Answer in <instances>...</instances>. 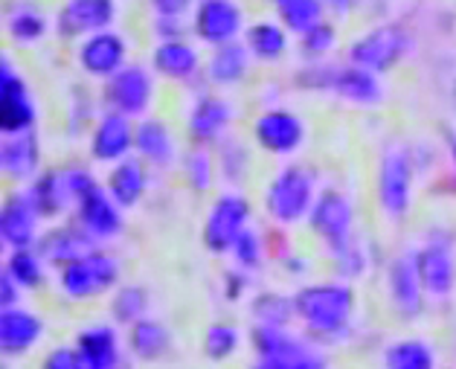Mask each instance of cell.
<instances>
[{
  "instance_id": "6da1fadb",
  "label": "cell",
  "mask_w": 456,
  "mask_h": 369,
  "mask_svg": "<svg viewBox=\"0 0 456 369\" xmlns=\"http://www.w3.org/2000/svg\"><path fill=\"white\" fill-rule=\"evenodd\" d=\"M297 317L305 323V329L335 338L349 329L354 315V291L343 283H317L305 285L294 294Z\"/></svg>"
},
{
  "instance_id": "7a4b0ae2",
  "label": "cell",
  "mask_w": 456,
  "mask_h": 369,
  "mask_svg": "<svg viewBox=\"0 0 456 369\" xmlns=\"http://www.w3.org/2000/svg\"><path fill=\"white\" fill-rule=\"evenodd\" d=\"M317 204V177L305 166H285L276 172L268 193H265V209L276 225H299L311 216Z\"/></svg>"
},
{
  "instance_id": "3957f363",
  "label": "cell",
  "mask_w": 456,
  "mask_h": 369,
  "mask_svg": "<svg viewBox=\"0 0 456 369\" xmlns=\"http://www.w3.org/2000/svg\"><path fill=\"white\" fill-rule=\"evenodd\" d=\"M119 283V262L105 250H94L61 267L59 288L61 294L73 299V303H85V299H96L108 294L110 288Z\"/></svg>"
},
{
  "instance_id": "277c9868",
  "label": "cell",
  "mask_w": 456,
  "mask_h": 369,
  "mask_svg": "<svg viewBox=\"0 0 456 369\" xmlns=\"http://www.w3.org/2000/svg\"><path fill=\"white\" fill-rule=\"evenodd\" d=\"M378 204L387 218H404L413 207V158L404 145H389L378 166Z\"/></svg>"
},
{
  "instance_id": "5b68a950",
  "label": "cell",
  "mask_w": 456,
  "mask_h": 369,
  "mask_svg": "<svg viewBox=\"0 0 456 369\" xmlns=\"http://www.w3.org/2000/svg\"><path fill=\"white\" fill-rule=\"evenodd\" d=\"M410 50V36L404 27L398 24H381L370 32H363L349 47V62L354 67H363V70L372 73H387L404 59V53Z\"/></svg>"
},
{
  "instance_id": "8992f818",
  "label": "cell",
  "mask_w": 456,
  "mask_h": 369,
  "mask_svg": "<svg viewBox=\"0 0 456 369\" xmlns=\"http://www.w3.org/2000/svg\"><path fill=\"white\" fill-rule=\"evenodd\" d=\"M250 204L239 193H224L213 201L204 221V244L213 253H230L236 239L248 230Z\"/></svg>"
},
{
  "instance_id": "52a82bcc",
  "label": "cell",
  "mask_w": 456,
  "mask_h": 369,
  "mask_svg": "<svg viewBox=\"0 0 456 369\" xmlns=\"http://www.w3.org/2000/svg\"><path fill=\"white\" fill-rule=\"evenodd\" d=\"M105 102L114 114L122 117H146L154 102V79L146 67L126 64L117 76H110L105 85Z\"/></svg>"
},
{
  "instance_id": "ba28073f",
  "label": "cell",
  "mask_w": 456,
  "mask_h": 369,
  "mask_svg": "<svg viewBox=\"0 0 456 369\" xmlns=\"http://www.w3.org/2000/svg\"><path fill=\"white\" fill-rule=\"evenodd\" d=\"M38 119L36 99H32L24 76L18 73L9 55L0 62V128L4 134L29 131Z\"/></svg>"
},
{
  "instance_id": "9c48e42d",
  "label": "cell",
  "mask_w": 456,
  "mask_h": 369,
  "mask_svg": "<svg viewBox=\"0 0 456 369\" xmlns=\"http://www.w3.org/2000/svg\"><path fill=\"white\" fill-rule=\"evenodd\" d=\"M305 137H308L305 122L288 108H271L253 122V140L268 154H276V158H291V154H297L303 149Z\"/></svg>"
},
{
  "instance_id": "30bf717a",
  "label": "cell",
  "mask_w": 456,
  "mask_h": 369,
  "mask_svg": "<svg viewBox=\"0 0 456 369\" xmlns=\"http://www.w3.org/2000/svg\"><path fill=\"white\" fill-rule=\"evenodd\" d=\"M311 230H314V236H320L322 242L329 244L331 250H343L346 244L352 242V201L338 193V189H329V193H322L317 198L314 209H311Z\"/></svg>"
},
{
  "instance_id": "8fae6325",
  "label": "cell",
  "mask_w": 456,
  "mask_h": 369,
  "mask_svg": "<svg viewBox=\"0 0 456 369\" xmlns=\"http://www.w3.org/2000/svg\"><path fill=\"white\" fill-rule=\"evenodd\" d=\"M195 36L207 41L209 47H221L239 38L244 29V15L236 0H201L195 9Z\"/></svg>"
},
{
  "instance_id": "7c38bea8",
  "label": "cell",
  "mask_w": 456,
  "mask_h": 369,
  "mask_svg": "<svg viewBox=\"0 0 456 369\" xmlns=\"http://www.w3.org/2000/svg\"><path fill=\"white\" fill-rule=\"evenodd\" d=\"M416 253V271L421 279V288L433 299H444L456 288V259L453 250L442 242H428Z\"/></svg>"
},
{
  "instance_id": "4fadbf2b",
  "label": "cell",
  "mask_w": 456,
  "mask_h": 369,
  "mask_svg": "<svg viewBox=\"0 0 456 369\" xmlns=\"http://www.w3.org/2000/svg\"><path fill=\"white\" fill-rule=\"evenodd\" d=\"M126 55H128L126 38L110 29L87 36L79 44V67L87 76H94V79H110V76H117L126 67Z\"/></svg>"
},
{
  "instance_id": "5bb4252c",
  "label": "cell",
  "mask_w": 456,
  "mask_h": 369,
  "mask_svg": "<svg viewBox=\"0 0 456 369\" xmlns=\"http://www.w3.org/2000/svg\"><path fill=\"white\" fill-rule=\"evenodd\" d=\"M117 18V0H64L59 12L61 36H96L105 32Z\"/></svg>"
},
{
  "instance_id": "9a60e30c",
  "label": "cell",
  "mask_w": 456,
  "mask_h": 369,
  "mask_svg": "<svg viewBox=\"0 0 456 369\" xmlns=\"http://www.w3.org/2000/svg\"><path fill=\"white\" fill-rule=\"evenodd\" d=\"M134 122L122 114H108L96 122L91 134V154L96 163H119L128 160V152L134 149Z\"/></svg>"
},
{
  "instance_id": "2e32d148",
  "label": "cell",
  "mask_w": 456,
  "mask_h": 369,
  "mask_svg": "<svg viewBox=\"0 0 456 369\" xmlns=\"http://www.w3.org/2000/svg\"><path fill=\"white\" fill-rule=\"evenodd\" d=\"M38 221H41V216H38L36 204L29 201L27 189H20V193L6 198L4 218H0V236H4V242L12 250L36 248V244L41 242L38 239Z\"/></svg>"
},
{
  "instance_id": "e0dca14e",
  "label": "cell",
  "mask_w": 456,
  "mask_h": 369,
  "mask_svg": "<svg viewBox=\"0 0 456 369\" xmlns=\"http://www.w3.org/2000/svg\"><path fill=\"white\" fill-rule=\"evenodd\" d=\"M387 294L389 303L404 317H416L421 311V297H425V288H421V279L416 271V253H404L398 259L389 262L387 271Z\"/></svg>"
},
{
  "instance_id": "ac0fdd59",
  "label": "cell",
  "mask_w": 456,
  "mask_h": 369,
  "mask_svg": "<svg viewBox=\"0 0 456 369\" xmlns=\"http://www.w3.org/2000/svg\"><path fill=\"white\" fill-rule=\"evenodd\" d=\"M41 163V149H38V137L36 131H12L4 134L0 140V169L9 177V181H32L38 172Z\"/></svg>"
},
{
  "instance_id": "d6986e66",
  "label": "cell",
  "mask_w": 456,
  "mask_h": 369,
  "mask_svg": "<svg viewBox=\"0 0 456 369\" xmlns=\"http://www.w3.org/2000/svg\"><path fill=\"white\" fill-rule=\"evenodd\" d=\"M76 216H79V227H85L96 242L114 239L122 230V207L110 198L105 186H96L94 193L76 207Z\"/></svg>"
},
{
  "instance_id": "ffe728a7",
  "label": "cell",
  "mask_w": 456,
  "mask_h": 369,
  "mask_svg": "<svg viewBox=\"0 0 456 369\" xmlns=\"http://www.w3.org/2000/svg\"><path fill=\"white\" fill-rule=\"evenodd\" d=\"M44 338V320L27 308H4L0 315V346L6 357H20L32 352Z\"/></svg>"
},
{
  "instance_id": "44dd1931",
  "label": "cell",
  "mask_w": 456,
  "mask_h": 369,
  "mask_svg": "<svg viewBox=\"0 0 456 369\" xmlns=\"http://www.w3.org/2000/svg\"><path fill=\"white\" fill-rule=\"evenodd\" d=\"M329 87L349 105L372 108L384 102V85L378 79V73L363 70V67H354V64L340 67V70L331 73Z\"/></svg>"
},
{
  "instance_id": "7402d4cb",
  "label": "cell",
  "mask_w": 456,
  "mask_h": 369,
  "mask_svg": "<svg viewBox=\"0 0 456 369\" xmlns=\"http://www.w3.org/2000/svg\"><path fill=\"white\" fill-rule=\"evenodd\" d=\"M27 195L32 204H36L41 218H59L76 207V195L70 193L68 172L64 169H53V172L38 175L36 181L27 184Z\"/></svg>"
},
{
  "instance_id": "603a6c76",
  "label": "cell",
  "mask_w": 456,
  "mask_h": 369,
  "mask_svg": "<svg viewBox=\"0 0 456 369\" xmlns=\"http://www.w3.org/2000/svg\"><path fill=\"white\" fill-rule=\"evenodd\" d=\"M230 119H232V108L227 99L207 94L192 105V111H189L186 126L198 145H209V143L221 140V134L227 131Z\"/></svg>"
},
{
  "instance_id": "cb8c5ba5",
  "label": "cell",
  "mask_w": 456,
  "mask_h": 369,
  "mask_svg": "<svg viewBox=\"0 0 456 369\" xmlns=\"http://www.w3.org/2000/svg\"><path fill=\"white\" fill-rule=\"evenodd\" d=\"M134 152L142 163L172 166L177 160V143L172 128L154 117H142L134 128Z\"/></svg>"
},
{
  "instance_id": "d4e9b609",
  "label": "cell",
  "mask_w": 456,
  "mask_h": 369,
  "mask_svg": "<svg viewBox=\"0 0 456 369\" xmlns=\"http://www.w3.org/2000/svg\"><path fill=\"white\" fill-rule=\"evenodd\" d=\"M96 250V239L85 227H53L47 236H41L38 253L50 265H70L82 256Z\"/></svg>"
},
{
  "instance_id": "484cf974",
  "label": "cell",
  "mask_w": 456,
  "mask_h": 369,
  "mask_svg": "<svg viewBox=\"0 0 456 369\" xmlns=\"http://www.w3.org/2000/svg\"><path fill=\"white\" fill-rule=\"evenodd\" d=\"M151 67L163 79L189 82L201 70V55L186 41H160L151 53Z\"/></svg>"
},
{
  "instance_id": "4316f807",
  "label": "cell",
  "mask_w": 456,
  "mask_h": 369,
  "mask_svg": "<svg viewBox=\"0 0 456 369\" xmlns=\"http://www.w3.org/2000/svg\"><path fill=\"white\" fill-rule=\"evenodd\" d=\"M76 349L82 355L85 369H119V338L114 326H99L85 329L76 338Z\"/></svg>"
},
{
  "instance_id": "83f0119b",
  "label": "cell",
  "mask_w": 456,
  "mask_h": 369,
  "mask_svg": "<svg viewBox=\"0 0 456 369\" xmlns=\"http://www.w3.org/2000/svg\"><path fill=\"white\" fill-rule=\"evenodd\" d=\"M250 55L248 44L239 41L213 47L207 59V79L213 85H239L250 73Z\"/></svg>"
},
{
  "instance_id": "f1b7e54d",
  "label": "cell",
  "mask_w": 456,
  "mask_h": 369,
  "mask_svg": "<svg viewBox=\"0 0 456 369\" xmlns=\"http://www.w3.org/2000/svg\"><path fill=\"white\" fill-rule=\"evenodd\" d=\"M108 193L122 209H131L140 204V198L146 195V169L140 160H119L108 175Z\"/></svg>"
},
{
  "instance_id": "f546056e",
  "label": "cell",
  "mask_w": 456,
  "mask_h": 369,
  "mask_svg": "<svg viewBox=\"0 0 456 369\" xmlns=\"http://www.w3.org/2000/svg\"><path fill=\"white\" fill-rule=\"evenodd\" d=\"M128 346L140 361H160L172 349V334L160 320L142 317L134 326H128Z\"/></svg>"
},
{
  "instance_id": "4dcf8cb0",
  "label": "cell",
  "mask_w": 456,
  "mask_h": 369,
  "mask_svg": "<svg viewBox=\"0 0 456 369\" xmlns=\"http://www.w3.org/2000/svg\"><path fill=\"white\" fill-rule=\"evenodd\" d=\"M384 369H436V352L421 338L393 340L381 355Z\"/></svg>"
},
{
  "instance_id": "1f68e13d",
  "label": "cell",
  "mask_w": 456,
  "mask_h": 369,
  "mask_svg": "<svg viewBox=\"0 0 456 369\" xmlns=\"http://www.w3.org/2000/svg\"><path fill=\"white\" fill-rule=\"evenodd\" d=\"M248 50L262 62H276L282 59L288 50V32L282 24L273 20H259L248 29Z\"/></svg>"
},
{
  "instance_id": "d6a6232c",
  "label": "cell",
  "mask_w": 456,
  "mask_h": 369,
  "mask_svg": "<svg viewBox=\"0 0 456 369\" xmlns=\"http://www.w3.org/2000/svg\"><path fill=\"white\" fill-rule=\"evenodd\" d=\"M44 265H47V259H44L36 248H20V250L9 253L4 271L12 276L24 291H36V288L44 285V279H47Z\"/></svg>"
},
{
  "instance_id": "836d02e7",
  "label": "cell",
  "mask_w": 456,
  "mask_h": 369,
  "mask_svg": "<svg viewBox=\"0 0 456 369\" xmlns=\"http://www.w3.org/2000/svg\"><path fill=\"white\" fill-rule=\"evenodd\" d=\"M322 9H326L322 0H282L276 6V12H280L285 29L297 32V36H305V32L322 24Z\"/></svg>"
},
{
  "instance_id": "e575fe53",
  "label": "cell",
  "mask_w": 456,
  "mask_h": 369,
  "mask_svg": "<svg viewBox=\"0 0 456 369\" xmlns=\"http://www.w3.org/2000/svg\"><path fill=\"white\" fill-rule=\"evenodd\" d=\"M6 36L20 47H29L47 36V18L32 6H18L6 18Z\"/></svg>"
},
{
  "instance_id": "d590c367",
  "label": "cell",
  "mask_w": 456,
  "mask_h": 369,
  "mask_svg": "<svg viewBox=\"0 0 456 369\" xmlns=\"http://www.w3.org/2000/svg\"><path fill=\"white\" fill-rule=\"evenodd\" d=\"M146 308H149V294L146 288L140 285H126L117 291L114 303H110V315L119 323V326H134L137 320L146 317Z\"/></svg>"
},
{
  "instance_id": "8d00e7d4",
  "label": "cell",
  "mask_w": 456,
  "mask_h": 369,
  "mask_svg": "<svg viewBox=\"0 0 456 369\" xmlns=\"http://www.w3.org/2000/svg\"><path fill=\"white\" fill-rule=\"evenodd\" d=\"M241 349V332L232 323H213L204 332V355L209 361H227Z\"/></svg>"
},
{
  "instance_id": "74e56055",
  "label": "cell",
  "mask_w": 456,
  "mask_h": 369,
  "mask_svg": "<svg viewBox=\"0 0 456 369\" xmlns=\"http://www.w3.org/2000/svg\"><path fill=\"white\" fill-rule=\"evenodd\" d=\"M253 317H256V326H276V329H285L288 320L297 317V308H294V299H285V297H276V294H262L253 299Z\"/></svg>"
},
{
  "instance_id": "f35d334b",
  "label": "cell",
  "mask_w": 456,
  "mask_h": 369,
  "mask_svg": "<svg viewBox=\"0 0 456 369\" xmlns=\"http://www.w3.org/2000/svg\"><path fill=\"white\" fill-rule=\"evenodd\" d=\"M183 175L186 184L195 189V193H207L213 186V158H209L207 145H195L192 152L183 158Z\"/></svg>"
},
{
  "instance_id": "ab89813d",
  "label": "cell",
  "mask_w": 456,
  "mask_h": 369,
  "mask_svg": "<svg viewBox=\"0 0 456 369\" xmlns=\"http://www.w3.org/2000/svg\"><path fill=\"white\" fill-rule=\"evenodd\" d=\"M230 253H232V259H236L244 271H250V267H256L262 262V242H259V236L248 227L241 233V236L236 239V244L230 248Z\"/></svg>"
},
{
  "instance_id": "60d3db41",
  "label": "cell",
  "mask_w": 456,
  "mask_h": 369,
  "mask_svg": "<svg viewBox=\"0 0 456 369\" xmlns=\"http://www.w3.org/2000/svg\"><path fill=\"white\" fill-rule=\"evenodd\" d=\"M335 44H338V29L322 20L320 27H314V29L303 36V53H308V55H326V53L335 50Z\"/></svg>"
},
{
  "instance_id": "b9f144b4",
  "label": "cell",
  "mask_w": 456,
  "mask_h": 369,
  "mask_svg": "<svg viewBox=\"0 0 456 369\" xmlns=\"http://www.w3.org/2000/svg\"><path fill=\"white\" fill-rule=\"evenodd\" d=\"M253 369H326V361L314 349H308L297 357H282V361H262L259 357V364Z\"/></svg>"
},
{
  "instance_id": "7bdbcfd3",
  "label": "cell",
  "mask_w": 456,
  "mask_h": 369,
  "mask_svg": "<svg viewBox=\"0 0 456 369\" xmlns=\"http://www.w3.org/2000/svg\"><path fill=\"white\" fill-rule=\"evenodd\" d=\"M41 369H85V364L76 346H59V349L44 355Z\"/></svg>"
},
{
  "instance_id": "ee69618b",
  "label": "cell",
  "mask_w": 456,
  "mask_h": 369,
  "mask_svg": "<svg viewBox=\"0 0 456 369\" xmlns=\"http://www.w3.org/2000/svg\"><path fill=\"white\" fill-rule=\"evenodd\" d=\"M335 256H338V271H340V276H343V279H358V276L363 274V267H366V256H363L358 248H354L352 242H349L343 250H338Z\"/></svg>"
},
{
  "instance_id": "f6af8a7d",
  "label": "cell",
  "mask_w": 456,
  "mask_h": 369,
  "mask_svg": "<svg viewBox=\"0 0 456 369\" xmlns=\"http://www.w3.org/2000/svg\"><path fill=\"white\" fill-rule=\"evenodd\" d=\"M149 4L158 12V18H181L192 0H149Z\"/></svg>"
},
{
  "instance_id": "bcb514c9",
  "label": "cell",
  "mask_w": 456,
  "mask_h": 369,
  "mask_svg": "<svg viewBox=\"0 0 456 369\" xmlns=\"http://www.w3.org/2000/svg\"><path fill=\"white\" fill-rule=\"evenodd\" d=\"M20 291H24V288H20L15 279L4 271V276H0V303H4V308H18Z\"/></svg>"
},
{
  "instance_id": "7dc6e473",
  "label": "cell",
  "mask_w": 456,
  "mask_h": 369,
  "mask_svg": "<svg viewBox=\"0 0 456 369\" xmlns=\"http://www.w3.org/2000/svg\"><path fill=\"white\" fill-rule=\"evenodd\" d=\"M329 9H335V12H340V15H346L349 9L354 6V0H322Z\"/></svg>"
},
{
  "instance_id": "c3c4849f",
  "label": "cell",
  "mask_w": 456,
  "mask_h": 369,
  "mask_svg": "<svg viewBox=\"0 0 456 369\" xmlns=\"http://www.w3.org/2000/svg\"><path fill=\"white\" fill-rule=\"evenodd\" d=\"M451 158H453V169H456V137H451Z\"/></svg>"
},
{
  "instance_id": "681fc988",
  "label": "cell",
  "mask_w": 456,
  "mask_h": 369,
  "mask_svg": "<svg viewBox=\"0 0 456 369\" xmlns=\"http://www.w3.org/2000/svg\"><path fill=\"white\" fill-rule=\"evenodd\" d=\"M271 4H276V6H280V4H282V0H271Z\"/></svg>"
}]
</instances>
